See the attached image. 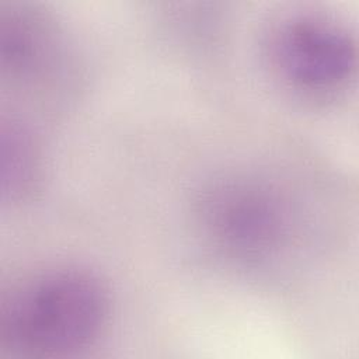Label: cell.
<instances>
[{"label":"cell","instance_id":"6da1fadb","mask_svg":"<svg viewBox=\"0 0 359 359\" xmlns=\"http://www.w3.org/2000/svg\"><path fill=\"white\" fill-rule=\"evenodd\" d=\"M278 178L254 170L220 172L196 191L191 212L202 241L243 269L286 262L303 236V210Z\"/></svg>","mask_w":359,"mask_h":359},{"label":"cell","instance_id":"7a4b0ae2","mask_svg":"<svg viewBox=\"0 0 359 359\" xmlns=\"http://www.w3.org/2000/svg\"><path fill=\"white\" fill-rule=\"evenodd\" d=\"M111 316L101 278L81 266L45 269L14 289L3 306V345L28 356H63L94 345Z\"/></svg>","mask_w":359,"mask_h":359},{"label":"cell","instance_id":"3957f363","mask_svg":"<svg viewBox=\"0 0 359 359\" xmlns=\"http://www.w3.org/2000/svg\"><path fill=\"white\" fill-rule=\"evenodd\" d=\"M269 65L292 91L307 98H330L355 79L358 48L345 22L323 13L283 17L271 31Z\"/></svg>","mask_w":359,"mask_h":359},{"label":"cell","instance_id":"277c9868","mask_svg":"<svg viewBox=\"0 0 359 359\" xmlns=\"http://www.w3.org/2000/svg\"><path fill=\"white\" fill-rule=\"evenodd\" d=\"M1 65L13 79L34 77L57 56L59 38L48 18L28 7L13 6L1 14Z\"/></svg>","mask_w":359,"mask_h":359},{"label":"cell","instance_id":"5b68a950","mask_svg":"<svg viewBox=\"0 0 359 359\" xmlns=\"http://www.w3.org/2000/svg\"><path fill=\"white\" fill-rule=\"evenodd\" d=\"M3 146V189L11 199L29 192L39 177L41 154L31 133L11 122L4 128Z\"/></svg>","mask_w":359,"mask_h":359}]
</instances>
